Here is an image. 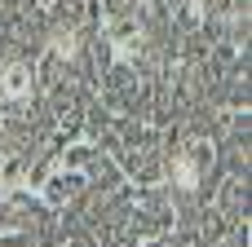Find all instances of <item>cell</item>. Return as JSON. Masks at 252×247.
<instances>
[{
  "instance_id": "1",
  "label": "cell",
  "mask_w": 252,
  "mask_h": 247,
  "mask_svg": "<svg viewBox=\"0 0 252 247\" xmlns=\"http://www.w3.org/2000/svg\"><path fill=\"white\" fill-rule=\"evenodd\" d=\"M208 164H213L208 137L190 133V137L168 155V181H173V190H177L182 199H199V190H204V181H208Z\"/></svg>"
},
{
  "instance_id": "2",
  "label": "cell",
  "mask_w": 252,
  "mask_h": 247,
  "mask_svg": "<svg viewBox=\"0 0 252 247\" xmlns=\"http://www.w3.org/2000/svg\"><path fill=\"white\" fill-rule=\"evenodd\" d=\"M44 217H49V208H44L40 194H31L27 186H13V190L0 194V230H4V234L35 230V225H44Z\"/></svg>"
},
{
  "instance_id": "3",
  "label": "cell",
  "mask_w": 252,
  "mask_h": 247,
  "mask_svg": "<svg viewBox=\"0 0 252 247\" xmlns=\"http://www.w3.org/2000/svg\"><path fill=\"white\" fill-rule=\"evenodd\" d=\"M31 88H35V66H31V62H9V66L0 71V102L22 106V102L31 97Z\"/></svg>"
},
{
  "instance_id": "4",
  "label": "cell",
  "mask_w": 252,
  "mask_h": 247,
  "mask_svg": "<svg viewBox=\"0 0 252 247\" xmlns=\"http://www.w3.org/2000/svg\"><path fill=\"white\" fill-rule=\"evenodd\" d=\"M244 208H248V181H244V177H226L221 190H217V208H213V212L226 217L230 225H239Z\"/></svg>"
},
{
  "instance_id": "5",
  "label": "cell",
  "mask_w": 252,
  "mask_h": 247,
  "mask_svg": "<svg viewBox=\"0 0 252 247\" xmlns=\"http://www.w3.org/2000/svg\"><path fill=\"white\" fill-rule=\"evenodd\" d=\"M9 4H18V0H0V9H9Z\"/></svg>"
}]
</instances>
